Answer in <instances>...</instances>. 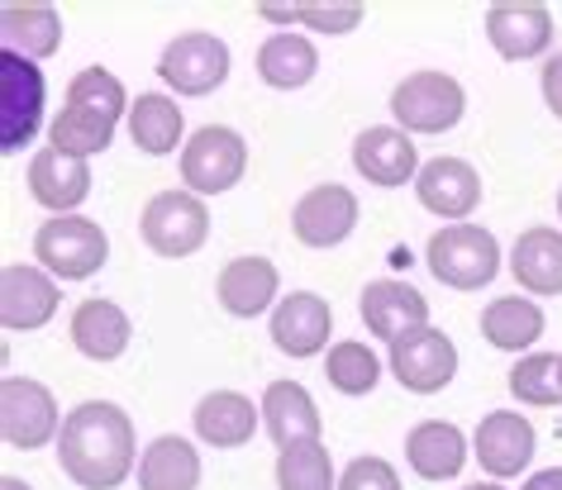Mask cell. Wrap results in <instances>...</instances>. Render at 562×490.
Returning <instances> with one entry per match:
<instances>
[{
	"label": "cell",
	"mask_w": 562,
	"mask_h": 490,
	"mask_svg": "<svg viewBox=\"0 0 562 490\" xmlns=\"http://www.w3.org/2000/svg\"><path fill=\"white\" fill-rule=\"evenodd\" d=\"M58 461L77 486L87 490H115L134 471V424L120 404L87 400L63 419L58 433Z\"/></svg>",
	"instance_id": "1"
},
{
	"label": "cell",
	"mask_w": 562,
	"mask_h": 490,
	"mask_svg": "<svg viewBox=\"0 0 562 490\" xmlns=\"http://www.w3.org/2000/svg\"><path fill=\"white\" fill-rule=\"evenodd\" d=\"M34 258L38 267L58 282H87L105 267L110 258V238L95 219H81V215H58V219H44L34 233Z\"/></svg>",
	"instance_id": "2"
},
{
	"label": "cell",
	"mask_w": 562,
	"mask_h": 490,
	"mask_svg": "<svg viewBox=\"0 0 562 490\" xmlns=\"http://www.w3.org/2000/svg\"><path fill=\"white\" fill-rule=\"evenodd\" d=\"M429 272L453 290H482L501 272V243L482 224H448L429 238Z\"/></svg>",
	"instance_id": "3"
},
{
	"label": "cell",
	"mask_w": 562,
	"mask_h": 490,
	"mask_svg": "<svg viewBox=\"0 0 562 490\" xmlns=\"http://www.w3.org/2000/svg\"><path fill=\"white\" fill-rule=\"evenodd\" d=\"M468 110V95L448 72H411L391 91V115L405 134H443Z\"/></svg>",
	"instance_id": "4"
},
{
	"label": "cell",
	"mask_w": 562,
	"mask_h": 490,
	"mask_svg": "<svg viewBox=\"0 0 562 490\" xmlns=\"http://www.w3.org/2000/svg\"><path fill=\"white\" fill-rule=\"evenodd\" d=\"M248 167V144L224 124H205L191 134V144L181 148V181L195 195H224L244 181Z\"/></svg>",
	"instance_id": "5"
},
{
	"label": "cell",
	"mask_w": 562,
	"mask_h": 490,
	"mask_svg": "<svg viewBox=\"0 0 562 490\" xmlns=\"http://www.w3.org/2000/svg\"><path fill=\"white\" fill-rule=\"evenodd\" d=\"M210 238V209L195 191H158L144 205V243L158 258H191Z\"/></svg>",
	"instance_id": "6"
},
{
	"label": "cell",
	"mask_w": 562,
	"mask_h": 490,
	"mask_svg": "<svg viewBox=\"0 0 562 490\" xmlns=\"http://www.w3.org/2000/svg\"><path fill=\"white\" fill-rule=\"evenodd\" d=\"M0 433L20 453H34V447L58 438L63 419L53 390L44 381H30V376H5L0 381Z\"/></svg>",
	"instance_id": "7"
},
{
	"label": "cell",
	"mask_w": 562,
	"mask_h": 490,
	"mask_svg": "<svg viewBox=\"0 0 562 490\" xmlns=\"http://www.w3.org/2000/svg\"><path fill=\"white\" fill-rule=\"evenodd\" d=\"M44 124V72L20 58L0 53V152H15Z\"/></svg>",
	"instance_id": "8"
},
{
	"label": "cell",
	"mask_w": 562,
	"mask_h": 490,
	"mask_svg": "<svg viewBox=\"0 0 562 490\" xmlns=\"http://www.w3.org/2000/svg\"><path fill=\"white\" fill-rule=\"evenodd\" d=\"M158 77L177 95H210L229 77V48H224V38L205 34V30L177 34L158 58Z\"/></svg>",
	"instance_id": "9"
},
{
	"label": "cell",
	"mask_w": 562,
	"mask_h": 490,
	"mask_svg": "<svg viewBox=\"0 0 562 490\" xmlns=\"http://www.w3.org/2000/svg\"><path fill=\"white\" fill-rule=\"evenodd\" d=\"M391 376L415 390V396H434L453 381L458 372V347L443 329H419V333H405V339L391 343Z\"/></svg>",
	"instance_id": "10"
},
{
	"label": "cell",
	"mask_w": 562,
	"mask_h": 490,
	"mask_svg": "<svg viewBox=\"0 0 562 490\" xmlns=\"http://www.w3.org/2000/svg\"><path fill=\"white\" fill-rule=\"evenodd\" d=\"M486 38L505 62H529L553 44V15L533 0H505V5L486 10Z\"/></svg>",
	"instance_id": "11"
},
{
	"label": "cell",
	"mask_w": 562,
	"mask_h": 490,
	"mask_svg": "<svg viewBox=\"0 0 562 490\" xmlns=\"http://www.w3.org/2000/svg\"><path fill=\"white\" fill-rule=\"evenodd\" d=\"M415 195L429 215L468 224V215L482 205V176L462 158H429L415 176Z\"/></svg>",
	"instance_id": "12"
},
{
	"label": "cell",
	"mask_w": 562,
	"mask_h": 490,
	"mask_svg": "<svg viewBox=\"0 0 562 490\" xmlns=\"http://www.w3.org/2000/svg\"><path fill=\"white\" fill-rule=\"evenodd\" d=\"M533 424L525 414L515 410H496L486 414L482 424H476V438H472V453L482 461L486 476H496V481H510L533 461Z\"/></svg>",
	"instance_id": "13"
},
{
	"label": "cell",
	"mask_w": 562,
	"mask_h": 490,
	"mask_svg": "<svg viewBox=\"0 0 562 490\" xmlns=\"http://www.w3.org/2000/svg\"><path fill=\"white\" fill-rule=\"evenodd\" d=\"M291 229L305 248H334L358 229V195L348 186H315L305 191L296 209H291Z\"/></svg>",
	"instance_id": "14"
},
{
	"label": "cell",
	"mask_w": 562,
	"mask_h": 490,
	"mask_svg": "<svg viewBox=\"0 0 562 490\" xmlns=\"http://www.w3.org/2000/svg\"><path fill=\"white\" fill-rule=\"evenodd\" d=\"M53 315H58V282L44 267L10 262L0 272V324L24 333V329H44Z\"/></svg>",
	"instance_id": "15"
},
{
	"label": "cell",
	"mask_w": 562,
	"mask_h": 490,
	"mask_svg": "<svg viewBox=\"0 0 562 490\" xmlns=\"http://www.w3.org/2000/svg\"><path fill=\"white\" fill-rule=\"evenodd\" d=\"M358 310H362V324H368L376 339H386V343L405 339V333L429 329V300L419 296L411 282H391V276L386 282H372L368 290H362Z\"/></svg>",
	"instance_id": "16"
},
{
	"label": "cell",
	"mask_w": 562,
	"mask_h": 490,
	"mask_svg": "<svg viewBox=\"0 0 562 490\" xmlns=\"http://www.w3.org/2000/svg\"><path fill=\"white\" fill-rule=\"evenodd\" d=\"M334 333V315L325 296H311V290H296V296H281V305L272 310V343L286 357H315L325 353Z\"/></svg>",
	"instance_id": "17"
},
{
	"label": "cell",
	"mask_w": 562,
	"mask_h": 490,
	"mask_svg": "<svg viewBox=\"0 0 562 490\" xmlns=\"http://www.w3.org/2000/svg\"><path fill=\"white\" fill-rule=\"evenodd\" d=\"M30 195L53 215H72V209L91 195V167L87 158H72V152L58 148H38L30 158Z\"/></svg>",
	"instance_id": "18"
},
{
	"label": "cell",
	"mask_w": 562,
	"mask_h": 490,
	"mask_svg": "<svg viewBox=\"0 0 562 490\" xmlns=\"http://www.w3.org/2000/svg\"><path fill=\"white\" fill-rule=\"evenodd\" d=\"M353 167L372 181V186H405V181L419 176L415 138L405 129H391V124L362 129L353 138Z\"/></svg>",
	"instance_id": "19"
},
{
	"label": "cell",
	"mask_w": 562,
	"mask_h": 490,
	"mask_svg": "<svg viewBox=\"0 0 562 490\" xmlns=\"http://www.w3.org/2000/svg\"><path fill=\"white\" fill-rule=\"evenodd\" d=\"M262 424L272 433V443L286 453V447H305L319 443V410L311 400V390L301 381H272L262 390Z\"/></svg>",
	"instance_id": "20"
},
{
	"label": "cell",
	"mask_w": 562,
	"mask_h": 490,
	"mask_svg": "<svg viewBox=\"0 0 562 490\" xmlns=\"http://www.w3.org/2000/svg\"><path fill=\"white\" fill-rule=\"evenodd\" d=\"M405 461H411V471L419 481H453L462 471V461H468V438L448 419H425L405 438Z\"/></svg>",
	"instance_id": "21"
},
{
	"label": "cell",
	"mask_w": 562,
	"mask_h": 490,
	"mask_svg": "<svg viewBox=\"0 0 562 490\" xmlns=\"http://www.w3.org/2000/svg\"><path fill=\"white\" fill-rule=\"evenodd\" d=\"M0 38H5V53H20V58H53L63 44V20L53 5H38V0H10L0 10Z\"/></svg>",
	"instance_id": "22"
},
{
	"label": "cell",
	"mask_w": 562,
	"mask_h": 490,
	"mask_svg": "<svg viewBox=\"0 0 562 490\" xmlns=\"http://www.w3.org/2000/svg\"><path fill=\"white\" fill-rule=\"evenodd\" d=\"M277 286H281V276L267 258H234V262H224L215 296L234 319H252L277 300Z\"/></svg>",
	"instance_id": "23"
},
{
	"label": "cell",
	"mask_w": 562,
	"mask_h": 490,
	"mask_svg": "<svg viewBox=\"0 0 562 490\" xmlns=\"http://www.w3.org/2000/svg\"><path fill=\"white\" fill-rule=\"evenodd\" d=\"M510 272L529 296H562V233L558 229H525L510 248Z\"/></svg>",
	"instance_id": "24"
},
{
	"label": "cell",
	"mask_w": 562,
	"mask_h": 490,
	"mask_svg": "<svg viewBox=\"0 0 562 490\" xmlns=\"http://www.w3.org/2000/svg\"><path fill=\"white\" fill-rule=\"evenodd\" d=\"M130 315L110 300H81L72 310V343L91 362H115L130 347Z\"/></svg>",
	"instance_id": "25"
},
{
	"label": "cell",
	"mask_w": 562,
	"mask_h": 490,
	"mask_svg": "<svg viewBox=\"0 0 562 490\" xmlns=\"http://www.w3.org/2000/svg\"><path fill=\"white\" fill-rule=\"evenodd\" d=\"M201 486V453L177 438V433H162L144 447L138 457V490H195Z\"/></svg>",
	"instance_id": "26"
},
{
	"label": "cell",
	"mask_w": 562,
	"mask_h": 490,
	"mask_svg": "<svg viewBox=\"0 0 562 490\" xmlns=\"http://www.w3.org/2000/svg\"><path fill=\"white\" fill-rule=\"evenodd\" d=\"M195 433L210 447H244L252 433H258V410H252L248 396L238 390H210V396L195 404Z\"/></svg>",
	"instance_id": "27"
},
{
	"label": "cell",
	"mask_w": 562,
	"mask_h": 490,
	"mask_svg": "<svg viewBox=\"0 0 562 490\" xmlns=\"http://www.w3.org/2000/svg\"><path fill=\"white\" fill-rule=\"evenodd\" d=\"M482 333L501 353H525L543 339V310L525 296H501L482 310Z\"/></svg>",
	"instance_id": "28"
},
{
	"label": "cell",
	"mask_w": 562,
	"mask_h": 490,
	"mask_svg": "<svg viewBox=\"0 0 562 490\" xmlns=\"http://www.w3.org/2000/svg\"><path fill=\"white\" fill-rule=\"evenodd\" d=\"M319 72V53L305 34H272L258 48V77L277 91H296Z\"/></svg>",
	"instance_id": "29"
},
{
	"label": "cell",
	"mask_w": 562,
	"mask_h": 490,
	"mask_svg": "<svg viewBox=\"0 0 562 490\" xmlns=\"http://www.w3.org/2000/svg\"><path fill=\"white\" fill-rule=\"evenodd\" d=\"M181 129H187V124H181V105L167 101V95H158V91L138 95V101L130 105V138L148 152V158L177 152Z\"/></svg>",
	"instance_id": "30"
},
{
	"label": "cell",
	"mask_w": 562,
	"mask_h": 490,
	"mask_svg": "<svg viewBox=\"0 0 562 490\" xmlns=\"http://www.w3.org/2000/svg\"><path fill=\"white\" fill-rule=\"evenodd\" d=\"M110 138H115V119L81 105H63V115L48 124V144L58 152H72V158H95L110 148Z\"/></svg>",
	"instance_id": "31"
},
{
	"label": "cell",
	"mask_w": 562,
	"mask_h": 490,
	"mask_svg": "<svg viewBox=\"0 0 562 490\" xmlns=\"http://www.w3.org/2000/svg\"><path fill=\"white\" fill-rule=\"evenodd\" d=\"M325 376H329L334 390H344V396H368V390L382 381V362H376V353H372L368 343L344 339V343L329 347Z\"/></svg>",
	"instance_id": "32"
},
{
	"label": "cell",
	"mask_w": 562,
	"mask_h": 490,
	"mask_svg": "<svg viewBox=\"0 0 562 490\" xmlns=\"http://www.w3.org/2000/svg\"><path fill=\"white\" fill-rule=\"evenodd\" d=\"M277 490H339L329 447L325 443H305V447H286V453H277Z\"/></svg>",
	"instance_id": "33"
},
{
	"label": "cell",
	"mask_w": 562,
	"mask_h": 490,
	"mask_svg": "<svg viewBox=\"0 0 562 490\" xmlns=\"http://www.w3.org/2000/svg\"><path fill=\"white\" fill-rule=\"evenodd\" d=\"M510 396L519 404H562V357L558 353H529L510 367Z\"/></svg>",
	"instance_id": "34"
},
{
	"label": "cell",
	"mask_w": 562,
	"mask_h": 490,
	"mask_svg": "<svg viewBox=\"0 0 562 490\" xmlns=\"http://www.w3.org/2000/svg\"><path fill=\"white\" fill-rule=\"evenodd\" d=\"M67 105H81V110H95V115H105V119H120L130 101H124L120 77H110L105 67H87V72H77L72 87H67Z\"/></svg>",
	"instance_id": "35"
},
{
	"label": "cell",
	"mask_w": 562,
	"mask_h": 490,
	"mask_svg": "<svg viewBox=\"0 0 562 490\" xmlns=\"http://www.w3.org/2000/svg\"><path fill=\"white\" fill-rule=\"evenodd\" d=\"M262 15L277 24H291V20L311 24L319 34H348V30H358L362 5H262Z\"/></svg>",
	"instance_id": "36"
},
{
	"label": "cell",
	"mask_w": 562,
	"mask_h": 490,
	"mask_svg": "<svg viewBox=\"0 0 562 490\" xmlns=\"http://www.w3.org/2000/svg\"><path fill=\"white\" fill-rule=\"evenodd\" d=\"M339 490H401V476L386 457H353L339 476Z\"/></svg>",
	"instance_id": "37"
},
{
	"label": "cell",
	"mask_w": 562,
	"mask_h": 490,
	"mask_svg": "<svg viewBox=\"0 0 562 490\" xmlns=\"http://www.w3.org/2000/svg\"><path fill=\"white\" fill-rule=\"evenodd\" d=\"M543 101L562 119V53H553V58L543 62Z\"/></svg>",
	"instance_id": "38"
},
{
	"label": "cell",
	"mask_w": 562,
	"mask_h": 490,
	"mask_svg": "<svg viewBox=\"0 0 562 490\" xmlns=\"http://www.w3.org/2000/svg\"><path fill=\"white\" fill-rule=\"evenodd\" d=\"M525 490H562V467H548V471H533Z\"/></svg>",
	"instance_id": "39"
},
{
	"label": "cell",
	"mask_w": 562,
	"mask_h": 490,
	"mask_svg": "<svg viewBox=\"0 0 562 490\" xmlns=\"http://www.w3.org/2000/svg\"><path fill=\"white\" fill-rule=\"evenodd\" d=\"M0 490H34V486H24L20 476H0Z\"/></svg>",
	"instance_id": "40"
},
{
	"label": "cell",
	"mask_w": 562,
	"mask_h": 490,
	"mask_svg": "<svg viewBox=\"0 0 562 490\" xmlns=\"http://www.w3.org/2000/svg\"><path fill=\"white\" fill-rule=\"evenodd\" d=\"M462 490H505V486H496V481H482V486H462Z\"/></svg>",
	"instance_id": "41"
},
{
	"label": "cell",
	"mask_w": 562,
	"mask_h": 490,
	"mask_svg": "<svg viewBox=\"0 0 562 490\" xmlns=\"http://www.w3.org/2000/svg\"><path fill=\"white\" fill-rule=\"evenodd\" d=\"M558 215H562V191H558Z\"/></svg>",
	"instance_id": "42"
}]
</instances>
